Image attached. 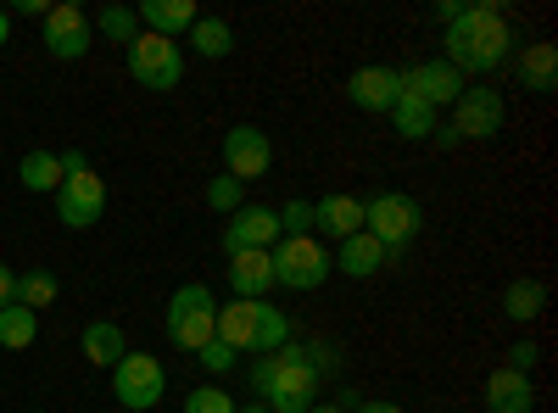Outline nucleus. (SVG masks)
Listing matches in <instances>:
<instances>
[{
  "label": "nucleus",
  "instance_id": "1",
  "mask_svg": "<svg viewBox=\"0 0 558 413\" xmlns=\"http://www.w3.org/2000/svg\"><path fill=\"white\" fill-rule=\"evenodd\" d=\"M441 45H447V57H441V62L470 78V73H497L502 62H514L520 34L508 28L502 0H481V7H463V12L447 23Z\"/></svg>",
  "mask_w": 558,
  "mask_h": 413
},
{
  "label": "nucleus",
  "instance_id": "2",
  "mask_svg": "<svg viewBox=\"0 0 558 413\" xmlns=\"http://www.w3.org/2000/svg\"><path fill=\"white\" fill-rule=\"evenodd\" d=\"M213 336H218L229 352H241V357H246V352L263 357V352H279V347L291 341V318L279 313L274 302H241V296H235V302L218 307V330H213Z\"/></svg>",
  "mask_w": 558,
  "mask_h": 413
},
{
  "label": "nucleus",
  "instance_id": "3",
  "mask_svg": "<svg viewBox=\"0 0 558 413\" xmlns=\"http://www.w3.org/2000/svg\"><path fill=\"white\" fill-rule=\"evenodd\" d=\"M274 357H279V375H274V386L263 391V408H268V413H307V408L318 402L324 380H318V369L307 363L302 341H286Z\"/></svg>",
  "mask_w": 558,
  "mask_h": 413
},
{
  "label": "nucleus",
  "instance_id": "4",
  "mask_svg": "<svg viewBox=\"0 0 558 413\" xmlns=\"http://www.w3.org/2000/svg\"><path fill=\"white\" fill-rule=\"evenodd\" d=\"M363 229L397 257L402 246L418 241V229H425V207H418L413 196H402V191H380V196L363 202Z\"/></svg>",
  "mask_w": 558,
  "mask_h": 413
},
{
  "label": "nucleus",
  "instance_id": "5",
  "mask_svg": "<svg viewBox=\"0 0 558 413\" xmlns=\"http://www.w3.org/2000/svg\"><path fill=\"white\" fill-rule=\"evenodd\" d=\"M268 263H274V286H286V291H318L336 268L330 252H324L313 235H279L268 246Z\"/></svg>",
  "mask_w": 558,
  "mask_h": 413
},
{
  "label": "nucleus",
  "instance_id": "6",
  "mask_svg": "<svg viewBox=\"0 0 558 413\" xmlns=\"http://www.w3.org/2000/svg\"><path fill=\"white\" fill-rule=\"evenodd\" d=\"M213 330H218V302H213V291L207 286H179L173 296H168V341L179 347V352H202L207 341H213Z\"/></svg>",
  "mask_w": 558,
  "mask_h": 413
},
{
  "label": "nucleus",
  "instance_id": "7",
  "mask_svg": "<svg viewBox=\"0 0 558 413\" xmlns=\"http://www.w3.org/2000/svg\"><path fill=\"white\" fill-rule=\"evenodd\" d=\"M112 397H118L129 413H151V408L168 397L162 357H151V352H123V363L112 369Z\"/></svg>",
  "mask_w": 558,
  "mask_h": 413
},
{
  "label": "nucleus",
  "instance_id": "8",
  "mask_svg": "<svg viewBox=\"0 0 558 413\" xmlns=\"http://www.w3.org/2000/svg\"><path fill=\"white\" fill-rule=\"evenodd\" d=\"M123 68H129L134 84H146V89H173L184 78V51H179V39L140 34L129 51H123Z\"/></svg>",
  "mask_w": 558,
  "mask_h": 413
},
{
  "label": "nucleus",
  "instance_id": "9",
  "mask_svg": "<svg viewBox=\"0 0 558 413\" xmlns=\"http://www.w3.org/2000/svg\"><path fill=\"white\" fill-rule=\"evenodd\" d=\"M39 39H45V51H51L57 62H78L89 51V39H96V28H89V12L73 7V0H57L51 12L39 17Z\"/></svg>",
  "mask_w": 558,
  "mask_h": 413
},
{
  "label": "nucleus",
  "instance_id": "10",
  "mask_svg": "<svg viewBox=\"0 0 558 413\" xmlns=\"http://www.w3.org/2000/svg\"><path fill=\"white\" fill-rule=\"evenodd\" d=\"M274 168V141L257 129V123H235L223 134V173L241 179V185H252V179H263Z\"/></svg>",
  "mask_w": 558,
  "mask_h": 413
},
{
  "label": "nucleus",
  "instance_id": "11",
  "mask_svg": "<svg viewBox=\"0 0 558 413\" xmlns=\"http://www.w3.org/2000/svg\"><path fill=\"white\" fill-rule=\"evenodd\" d=\"M107 212V185L96 179V168H84V173H68L62 185H57V218L68 229H96Z\"/></svg>",
  "mask_w": 558,
  "mask_h": 413
},
{
  "label": "nucleus",
  "instance_id": "12",
  "mask_svg": "<svg viewBox=\"0 0 558 413\" xmlns=\"http://www.w3.org/2000/svg\"><path fill=\"white\" fill-rule=\"evenodd\" d=\"M502 96L497 89H475V84H463V96L452 101V134L458 141H492V134H502Z\"/></svg>",
  "mask_w": 558,
  "mask_h": 413
},
{
  "label": "nucleus",
  "instance_id": "13",
  "mask_svg": "<svg viewBox=\"0 0 558 413\" xmlns=\"http://www.w3.org/2000/svg\"><path fill=\"white\" fill-rule=\"evenodd\" d=\"M279 241V212L274 207H241V212H229V223H223V235H218V246H223V257H241V252H268Z\"/></svg>",
  "mask_w": 558,
  "mask_h": 413
},
{
  "label": "nucleus",
  "instance_id": "14",
  "mask_svg": "<svg viewBox=\"0 0 558 413\" xmlns=\"http://www.w3.org/2000/svg\"><path fill=\"white\" fill-rule=\"evenodd\" d=\"M463 78L458 68H447V62H418V68H402V96H418L425 107H452L458 96H463Z\"/></svg>",
  "mask_w": 558,
  "mask_h": 413
},
{
  "label": "nucleus",
  "instance_id": "15",
  "mask_svg": "<svg viewBox=\"0 0 558 413\" xmlns=\"http://www.w3.org/2000/svg\"><path fill=\"white\" fill-rule=\"evenodd\" d=\"M397 96H402V68H357V73H347V101L357 107V112H391L397 107Z\"/></svg>",
  "mask_w": 558,
  "mask_h": 413
},
{
  "label": "nucleus",
  "instance_id": "16",
  "mask_svg": "<svg viewBox=\"0 0 558 413\" xmlns=\"http://www.w3.org/2000/svg\"><path fill=\"white\" fill-rule=\"evenodd\" d=\"M486 413H536V386L520 369H492L486 375Z\"/></svg>",
  "mask_w": 558,
  "mask_h": 413
},
{
  "label": "nucleus",
  "instance_id": "17",
  "mask_svg": "<svg viewBox=\"0 0 558 413\" xmlns=\"http://www.w3.org/2000/svg\"><path fill=\"white\" fill-rule=\"evenodd\" d=\"M330 263L347 274V280H375V274L391 263V252H386L375 235H368V229H357V235H347V241H341V252H336Z\"/></svg>",
  "mask_w": 558,
  "mask_h": 413
},
{
  "label": "nucleus",
  "instance_id": "18",
  "mask_svg": "<svg viewBox=\"0 0 558 413\" xmlns=\"http://www.w3.org/2000/svg\"><path fill=\"white\" fill-rule=\"evenodd\" d=\"M313 229H324L330 241L357 235V229H363V196H347V191L318 196V202H313Z\"/></svg>",
  "mask_w": 558,
  "mask_h": 413
},
{
  "label": "nucleus",
  "instance_id": "19",
  "mask_svg": "<svg viewBox=\"0 0 558 413\" xmlns=\"http://www.w3.org/2000/svg\"><path fill=\"white\" fill-rule=\"evenodd\" d=\"M229 291H235L241 302H268V291H274V263H268V252L229 257Z\"/></svg>",
  "mask_w": 558,
  "mask_h": 413
},
{
  "label": "nucleus",
  "instance_id": "20",
  "mask_svg": "<svg viewBox=\"0 0 558 413\" xmlns=\"http://www.w3.org/2000/svg\"><path fill=\"white\" fill-rule=\"evenodd\" d=\"M134 17H140V28L157 34V39H179V34H191V28H196L202 12L191 7V0H146V7H140Z\"/></svg>",
  "mask_w": 558,
  "mask_h": 413
},
{
  "label": "nucleus",
  "instance_id": "21",
  "mask_svg": "<svg viewBox=\"0 0 558 413\" xmlns=\"http://www.w3.org/2000/svg\"><path fill=\"white\" fill-rule=\"evenodd\" d=\"M514 73H520V84L531 89V96H553V89H558V45H547V39L525 45Z\"/></svg>",
  "mask_w": 558,
  "mask_h": 413
},
{
  "label": "nucleus",
  "instance_id": "22",
  "mask_svg": "<svg viewBox=\"0 0 558 413\" xmlns=\"http://www.w3.org/2000/svg\"><path fill=\"white\" fill-rule=\"evenodd\" d=\"M123 330L112 325V318H89V325H84V357L89 363H96V369H118V363H123Z\"/></svg>",
  "mask_w": 558,
  "mask_h": 413
},
{
  "label": "nucleus",
  "instance_id": "23",
  "mask_svg": "<svg viewBox=\"0 0 558 413\" xmlns=\"http://www.w3.org/2000/svg\"><path fill=\"white\" fill-rule=\"evenodd\" d=\"M547 313V286L542 280H508L502 286V318H514V325H531V318H542Z\"/></svg>",
  "mask_w": 558,
  "mask_h": 413
},
{
  "label": "nucleus",
  "instance_id": "24",
  "mask_svg": "<svg viewBox=\"0 0 558 413\" xmlns=\"http://www.w3.org/2000/svg\"><path fill=\"white\" fill-rule=\"evenodd\" d=\"M17 179H23V191H34V196H45V191L57 196V185H62V157L34 146V151L17 162Z\"/></svg>",
  "mask_w": 558,
  "mask_h": 413
},
{
  "label": "nucleus",
  "instance_id": "25",
  "mask_svg": "<svg viewBox=\"0 0 558 413\" xmlns=\"http://www.w3.org/2000/svg\"><path fill=\"white\" fill-rule=\"evenodd\" d=\"M391 129L402 134V141H430V134H436V107H425L418 96H397Z\"/></svg>",
  "mask_w": 558,
  "mask_h": 413
},
{
  "label": "nucleus",
  "instance_id": "26",
  "mask_svg": "<svg viewBox=\"0 0 558 413\" xmlns=\"http://www.w3.org/2000/svg\"><path fill=\"white\" fill-rule=\"evenodd\" d=\"M62 296V280L51 268H28V274H17V307H28V313H45Z\"/></svg>",
  "mask_w": 558,
  "mask_h": 413
},
{
  "label": "nucleus",
  "instance_id": "27",
  "mask_svg": "<svg viewBox=\"0 0 558 413\" xmlns=\"http://www.w3.org/2000/svg\"><path fill=\"white\" fill-rule=\"evenodd\" d=\"M34 336H39V313H28L17 302L0 307V347H7V352H28Z\"/></svg>",
  "mask_w": 558,
  "mask_h": 413
},
{
  "label": "nucleus",
  "instance_id": "28",
  "mask_svg": "<svg viewBox=\"0 0 558 413\" xmlns=\"http://www.w3.org/2000/svg\"><path fill=\"white\" fill-rule=\"evenodd\" d=\"M191 45L207 57V62H223L229 51H235V28H229L223 17H196V28H191Z\"/></svg>",
  "mask_w": 558,
  "mask_h": 413
},
{
  "label": "nucleus",
  "instance_id": "29",
  "mask_svg": "<svg viewBox=\"0 0 558 413\" xmlns=\"http://www.w3.org/2000/svg\"><path fill=\"white\" fill-rule=\"evenodd\" d=\"M89 28H101L112 45H134L140 34H146V28H140V17H134V7H101L96 17H89Z\"/></svg>",
  "mask_w": 558,
  "mask_h": 413
},
{
  "label": "nucleus",
  "instance_id": "30",
  "mask_svg": "<svg viewBox=\"0 0 558 413\" xmlns=\"http://www.w3.org/2000/svg\"><path fill=\"white\" fill-rule=\"evenodd\" d=\"M207 207L213 212H241L246 207V185H241V179H229V173L207 179Z\"/></svg>",
  "mask_w": 558,
  "mask_h": 413
},
{
  "label": "nucleus",
  "instance_id": "31",
  "mask_svg": "<svg viewBox=\"0 0 558 413\" xmlns=\"http://www.w3.org/2000/svg\"><path fill=\"white\" fill-rule=\"evenodd\" d=\"M184 413H235V397H229L223 386H196L191 397H184Z\"/></svg>",
  "mask_w": 558,
  "mask_h": 413
},
{
  "label": "nucleus",
  "instance_id": "32",
  "mask_svg": "<svg viewBox=\"0 0 558 413\" xmlns=\"http://www.w3.org/2000/svg\"><path fill=\"white\" fill-rule=\"evenodd\" d=\"M279 212V235H313V202H286V207H274Z\"/></svg>",
  "mask_w": 558,
  "mask_h": 413
},
{
  "label": "nucleus",
  "instance_id": "33",
  "mask_svg": "<svg viewBox=\"0 0 558 413\" xmlns=\"http://www.w3.org/2000/svg\"><path fill=\"white\" fill-rule=\"evenodd\" d=\"M196 363H202L207 375H229V369H235V363H241V352H229V347H223V341L213 336V341H207V347L196 352Z\"/></svg>",
  "mask_w": 558,
  "mask_h": 413
},
{
  "label": "nucleus",
  "instance_id": "34",
  "mask_svg": "<svg viewBox=\"0 0 558 413\" xmlns=\"http://www.w3.org/2000/svg\"><path fill=\"white\" fill-rule=\"evenodd\" d=\"M302 352H307V363L318 369V380H330V375H341V352L330 347V341H302Z\"/></svg>",
  "mask_w": 558,
  "mask_h": 413
},
{
  "label": "nucleus",
  "instance_id": "35",
  "mask_svg": "<svg viewBox=\"0 0 558 413\" xmlns=\"http://www.w3.org/2000/svg\"><path fill=\"white\" fill-rule=\"evenodd\" d=\"M536 341H514V347H508V369H520V375H531L536 369Z\"/></svg>",
  "mask_w": 558,
  "mask_h": 413
},
{
  "label": "nucleus",
  "instance_id": "36",
  "mask_svg": "<svg viewBox=\"0 0 558 413\" xmlns=\"http://www.w3.org/2000/svg\"><path fill=\"white\" fill-rule=\"evenodd\" d=\"M12 302H17V274L0 263V307H12Z\"/></svg>",
  "mask_w": 558,
  "mask_h": 413
},
{
  "label": "nucleus",
  "instance_id": "37",
  "mask_svg": "<svg viewBox=\"0 0 558 413\" xmlns=\"http://www.w3.org/2000/svg\"><path fill=\"white\" fill-rule=\"evenodd\" d=\"M57 157H62V179H68V173H84V168H89V157H84V151H57Z\"/></svg>",
  "mask_w": 558,
  "mask_h": 413
},
{
  "label": "nucleus",
  "instance_id": "38",
  "mask_svg": "<svg viewBox=\"0 0 558 413\" xmlns=\"http://www.w3.org/2000/svg\"><path fill=\"white\" fill-rule=\"evenodd\" d=\"M430 141H436L441 151H452V146H463V141H458V134H452V123H436V134H430Z\"/></svg>",
  "mask_w": 558,
  "mask_h": 413
},
{
  "label": "nucleus",
  "instance_id": "39",
  "mask_svg": "<svg viewBox=\"0 0 558 413\" xmlns=\"http://www.w3.org/2000/svg\"><path fill=\"white\" fill-rule=\"evenodd\" d=\"M458 12H463V0H436V17H441V28H447Z\"/></svg>",
  "mask_w": 558,
  "mask_h": 413
},
{
  "label": "nucleus",
  "instance_id": "40",
  "mask_svg": "<svg viewBox=\"0 0 558 413\" xmlns=\"http://www.w3.org/2000/svg\"><path fill=\"white\" fill-rule=\"evenodd\" d=\"M17 12L23 17H45V12H51V0H17Z\"/></svg>",
  "mask_w": 558,
  "mask_h": 413
},
{
  "label": "nucleus",
  "instance_id": "41",
  "mask_svg": "<svg viewBox=\"0 0 558 413\" xmlns=\"http://www.w3.org/2000/svg\"><path fill=\"white\" fill-rule=\"evenodd\" d=\"M352 413H402V408H397V402H357Z\"/></svg>",
  "mask_w": 558,
  "mask_h": 413
},
{
  "label": "nucleus",
  "instance_id": "42",
  "mask_svg": "<svg viewBox=\"0 0 558 413\" xmlns=\"http://www.w3.org/2000/svg\"><path fill=\"white\" fill-rule=\"evenodd\" d=\"M307 413H352V408H341V402H313Z\"/></svg>",
  "mask_w": 558,
  "mask_h": 413
},
{
  "label": "nucleus",
  "instance_id": "43",
  "mask_svg": "<svg viewBox=\"0 0 558 413\" xmlns=\"http://www.w3.org/2000/svg\"><path fill=\"white\" fill-rule=\"evenodd\" d=\"M12 39V12H0V45Z\"/></svg>",
  "mask_w": 558,
  "mask_h": 413
},
{
  "label": "nucleus",
  "instance_id": "44",
  "mask_svg": "<svg viewBox=\"0 0 558 413\" xmlns=\"http://www.w3.org/2000/svg\"><path fill=\"white\" fill-rule=\"evenodd\" d=\"M235 413H268L263 402H235Z\"/></svg>",
  "mask_w": 558,
  "mask_h": 413
},
{
  "label": "nucleus",
  "instance_id": "45",
  "mask_svg": "<svg viewBox=\"0 0 558 413\" xmlns=\"http://www.w3.org/2000/svg\"><path fill=\"white\" fill-rule=\"evenodd\" d=\"M28 413H39V408H28Z\"/></svg>",
  "mask_w": 558,
  "mask_h": 413
}]
</instances>
